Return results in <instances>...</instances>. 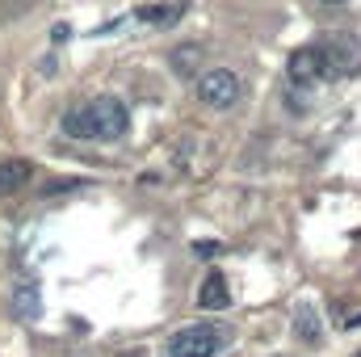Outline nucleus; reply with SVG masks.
<instances>
[{
	"instance_id": "obj_1",
	"label": "nucleus",
	"mask_w": 361,
	"mask_h": 357,
	"mask_svg": "<svg viewBox=\"0 0 361 357\" xmlns=\"http://www.w3.org/2000/svg\"><path fill=\"white\" fill-rule=\"evenodd\" d=\"M89 118H92V139H105V143L122 139L126 126H130V109L118 97H97V101H89Z\"/></svg>"
},
{
	"instance_id": "obj_2",
	"label": "nucleus",
	"mask_w": 361,
	"mask_h": 357,
	"mask_svg": "<svg viewBox=\"0 0 361 357\" xmlns=\"http://www.w3.org/2000/svg\"><path fill=\"white\" fill-rule=\"evenodd\" d=\"M240 76L235 72H227V68H206L202 76H197V97L210 105V109H231L235 101H240Z\"/></svg>"
},
{
	"instance_id": "obj_3",
	"label": "nucleus",
	"mask_w": 361,
	"mask_h": 357,
	"mask_svg": "<svg viewBox=\"0 0 361 357\" xmlns=\"http://www.w3.org/2000/svg\"><path fill=\"white\" fill-rule=\"evenodd\" d=\"M219 345H223V328L197 324V328H180L177 337L169 341V353L173 357H214Z\"/></svg>"
},
{
	"instance_id": "obj_4",
	"label": "nucleus",
	"mask_w": 361,
	"mask_h": 357,
	"mask_svg": "<svg viewBox=\"0 0 361 357\" xmlns=\"http://www.w3.org/2000/svg\"><path fill=\"white\" fill-rule=\"evenodd\" d=\"M324 63H328V72H345V76H353L361 68V47L353 34H328L324 38Z\"/></svg>"
},
{
	"instance_id": "obj_5",
	"label": "nucleus",
	"mask_w": 361,
	"mask_h": 357,
	"mask_svg": "<svg viewBox=\"0 0 361 357\" xmlns=\"http://www.w3.org/2000/svg\"><path fill=\"white\" fill-rule=\"evenodd\" d=\"M324 76H328V63H324V51H319V47H298V51L290 55V80L315 85V80H324Z\"/></svg>"
},
{
	"instance_id": "obj_6",
	"label": "nucleus",
	"mask_w": 361,
	"mask_h": 357,
	"mask_svg": "<svg viewBox=\"0 0 361 357\" xmlns=\"http://www.w3.org/2000/svg\"><path fill=\"white\" fill-rule=\"evenodd\" d=\"M197 303H202L206 311H223V307L231 303V290H227V277H223L219 269H210V273H206V282H202V290H197Z\"/></svg>"
},
{
	"instance_id": "obj_7",
	"label": "nucleus",
	"mask_w": 361,
	"mask_h": 357,
	"mask_svg": "<svg viewBox=\"0 0 361 357\" xmlns=\"http://www.w3.org/2000/svg\"><path fill=\"white\" fill-rule=\"evenodd\" d=\"M294 337L302 345H319L324 341V324H319V311L311 303H298L294 307Z\"/></svg>"
},
{
	"instance_id": "obj_8",
	"label": "nucleus",
	"mask_w": 361,
	"mask_h": 357,
	"mask_svg": "<svg viewBox=\"0 0 361 357\" xmlns=\"http://www.w3.org/2000/svg\"><path fill=\"white\" fill-rule=\"evenodd\" d=\"M30 173H34L30 160H0V198L17 193V189L30 181Z\"/></svg>"
},
{
	"instance_id": "obj_9",
	"label": "nucleus",
	"mask_w": 361,
	"mask_h": 357,
	"mask_svg": "<svg viewBox=\"0 0 361 357\" xmlns=\"http://www.w3.org/2000/svg\"><path fill=\"white\" fill-rule=\"evenodd\" d=\"M38 311H42L38 286H34V282H21V286L13 290V315H17V320H38Z\"/></svg>"
},
{
	"instance_id": "obj_10",
	"label": "nucleus",
	"mask_w": 361,
	"mask_h": 357,
	"mask_svg": "<svg viewBox=\"0 0 361 357\" xmlns=\"http://www.w3.org/2000/svg\"><path fill=\"white\" fill-rule=\"evenodd\" d=\"M63 135H68V139H92L89 105H72V109L63 114Z\"/></svg>"
},
{
	"instance_id": "obj_11",
	"label": "nucleus",
	"mask_w": 361,
	"mask_h": 357,
	"mask_svg": "<svg viewBox=\"0 0 361 357\" xmlns=\"http://www.w3.org/2000/svg\"><path fill=\"white\" fill-rule=\"evenodd\" d=\"M180 17H185V4H147V8H139V21H147V25H177Z\"/></svg>"
},
{
	"instance_id": "obj_12",
	"label": "nucleus",
	"mask_w": 361,
	"mask_h": 357,
	"mask_svg": "<svg viewBox=\"0 0 361 357\" xmlns=\"http://www.w3.org/2000/svg\"><path fill=\"white\" fill-rule=\"evenodd\" d=\"M197 63H202V51H197V47H177V51H173V68L185 72V76H189Z\"/></svg>"
},
{
	"instance_id": "obj_13",
	"label": "nucleus",
	"mask_w": 361,
	"mask_h": 357,
	"mask_svg": "<svg viewBox=\"0 0 361 357\" xmlns=\"http://www.w3.org/2000/svg\"><path fill=\"white\" fill-rule=\"evenodd\" d=\"M122 357H147V353L143 349H130V353H122Z\"/></svg>"
},
{
	"instance_id": "obj_14",
	"label": "nucleus",
	"mask_w": 361,
	"mask_h": 357,
	"mask_svg": "<svg viewBox=\"0 0 361 357\" xmlns=\"http://www.w3.org/2000/svg\"><path fill=\"white\" fill-rule=\"evenodd\" d=\"M328 4H341V0H328Z\"/></svg>"
},
{
	"instance_id": "obj_15",
	"label": "nucleus",
	"mask_w": 361,
	"mask_h": 357,
	"mask_svg": "<svg viewBox=\"0 0 361 357\" xmlns=\"http://www.w3.org/2000/svg\"><path fill=\"white\" fill-rule=\"evenodd\" d=\"M357 357H361V353H357Z\"/></svg>"
}]
</instances>
